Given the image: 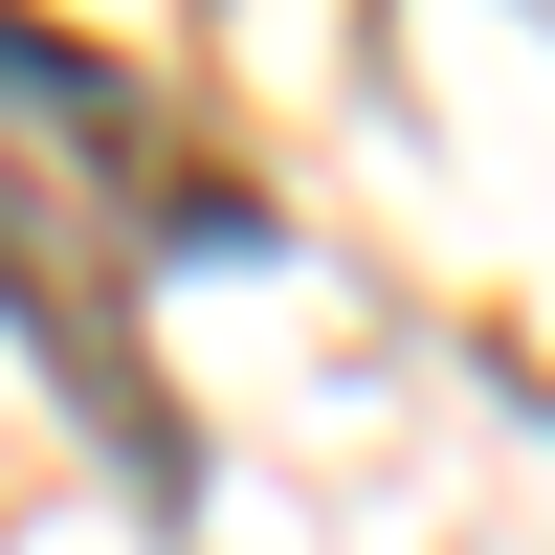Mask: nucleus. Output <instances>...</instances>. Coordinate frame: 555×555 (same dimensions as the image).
<instances>
[{"label":"nucleus","instance_id":"obj_1","mask_svg":"<svg viewBox=\"0 0 555 555\" xmlns=\"http://www.w3.org/2000/svg\"><path fill=\"white\" fill-rule=\"evenodd\" d=\"M0 311L44 334V378H67V423L112 444L156 512H201V444H178V400H156V334H133V267H112V222H89V178H0Z\"/></svg>","mask_w":555,"mask_h":555}]
</instances>
